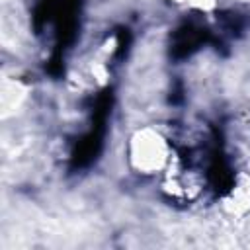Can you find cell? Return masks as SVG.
<instances>
[{"label":"cell","instance_id":"6da1fadb","mask_svg":"<svg viewBox=\"0 0 250 250\" xmlns=\"http://www.w3.org/2000/svg\"><path fill=\"white\" fill-rule=\"evenodd\" d=\"M127 158L137 174L154 176L162 174L174 156L166 135L152 125H145L129 137Z\"/></svg>","mask_w":250,"mask_h":250},{"label":"cell","instance_id":"7a4b0ae2","mask_svg":"<svg viewBox=\"0 0 250 250\" xmlns=\"http://www.w3.org/2000/svg\"><path fill=\"white\" fill-rule=\"evenodd\" d=\"M221 205L230 217H246L250 213V172H238L229 189L225 191Z\"/></svg>","mask_w":250,"mask_h":250},{"label":"cell","instance_id":"3957f363","mask_svg":"<svg viewBox=\"0 0 250 250\" xmlns=\"http://www.w3.org/2000/svg\"><path fill=\"white\" fill-rule=\"evenodd\" d=\"M178 4H186L189 8H195V10H211L215 6V0H174Z\"/></svg>","mask_w":250,"mask_h":250}]
</instances>
